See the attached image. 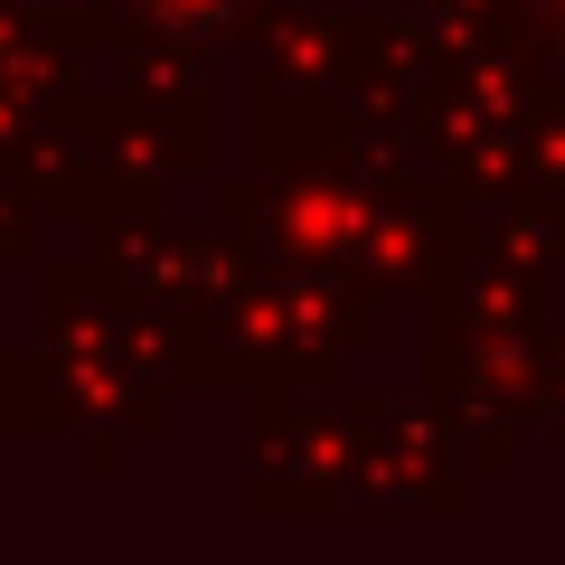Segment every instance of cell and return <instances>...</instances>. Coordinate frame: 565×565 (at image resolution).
I'll return each instance as SVG.
<instances>
[{
  "instance_id": "cell-1",
  "label": "cell",
  "mask_w": 565,
  "mask_h": 565,
  "mask_svg": "<svg viewBox=\"0 0 565 565\" xmlns=\"http://www.w3.org/2000/svg\"><path fill=\"white\" fill-rule=\"evenodd\" d=\"M141 10H151V20H180V29H217L236 0H141Z\"/></svg>"
}]
</instances>
